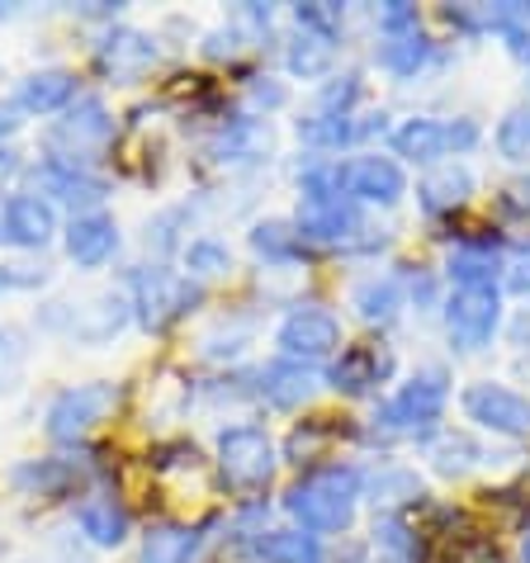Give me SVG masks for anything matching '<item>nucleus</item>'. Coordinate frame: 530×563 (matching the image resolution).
<instances>
[{
	"label": "nucleus",
	"mask_w": 530,
	"mask_h": 563,
	"mask_svg": "<svg viewBox=\"0 0 530 563\" xmlns=\"http://www.w3.org/2000/svg\"><path fill=\"white\" fill-rule=\"evenodd\" d=\"M10 483L24 497H67V488L76 483V464L71 460H29L14 468Z\"/></svg>",
	"instance_id": "bb28decb"
},
{
	"label": "nucleus",
	"mask_w": 530,
	"mask_h": 563,
	"mask_svg": "<svg viewBox=\"0 0 530 563\" xmlns=\"http://www.w3.org/2000/svg\"><path fill=\"white\" fill-rule=\"evenodd\" d=\"M119 384H71L62 388V394L48 402V417H43V431L53 435L57 445H76L81 435H90L100 427V421H109V412L119 408Z\"/></svg>",
	"instance_id": "39448f33"
},
{
	"label": "nucleus",
	"mask_w": 530,
	"mask_h": 563,
	"mask_svg": "<svg viewBox=\"0 0 530 563\" xmlns=\"http://www.w3.org/2000/svg\"><path fill=\"white\" fill-rule=\"evenodd\" d=\"M199 544H205V536H199L195 526L162 521V526L147 530L143 544H137V563H195Z\"/></svg>",
	"instance_id": "393cba45"
},
{
	"label": "nucleus",
	"mask_w": 530,
	"mask_h": 563,
	"mask_svg": "<svg viewBox=\"0 0 530 563\" xmlns=\"http://www.w3.org/2000/svg\"><path fill=\"white\" fill-rule=\"evenodd\" d=\"M285 100H289V90L279 81H270V76H261V81L252 86V104H261V109H279Z\"/></svg>",
	"instance_id": "ea45409f"
},
{
	"label": "nucleus",
	"mask_w": 530,
	"mask_h": 563,
	"mask_svg": "<svg viewBox=\"0 0 530 563\" xmlns=\"http://www.w3.org/2000/svg\"><path fill=\"white\" fill-rule=\"evenodd\" d=\"M24 365H29L24 336L14 332V327H5V332H0V388H14V384H20Z\"/></svg>",
	"instance_id": "e433bc0d"
},
{
	"label": "nucleus",
	"mask_w": 530,
	"mask_h": 563,
	"mask_svg": "<svg viewBox=\"0 0 530 563\" xmlns=\"http://www.w3.org/2000/svg\"><path fill=\"white\" fill-rule=\"evenodd\" d=\"M0 289H5V279H0Z\"/></svg>",
	"instance_id": "a18cd8bd"
},
{
	"label": "nucleus",
	"mask_w": 530,
	"mask_h": 563,
	"mask_svg": "<svg viewBox=\"0 0 530 563\" xmlns=\"http://www.w3.org/2000/svg\"><path fill=\"white\" fill-rule=\"evenodd\" d=\"M341 190H346V199H355V205L394 209L398 199L408 195V170H402L398 156L365 152V156L341 162Z\"/></svg>",
	"instance_id": "f8f14e48"
},
{
	"label": "nucleus",
	"mask_w": 530,
	"mask_h": 563,
	"mask_svg": "<svg viewBox=\"0 0 530 563\" xmlns=\"http://www.w3.org/2000/svg\"><path fill=\"white\" fill-rule=\"evenodd\" d=\"M57 238V209L34 190L5 195V209H0V242L14 246V252H43Z\"/></svg>",
	"instance_id": "4468645a"
},
{
	"label": "nucleus",
	"mask_w": 530,
	"mask_h": 563,
	"mask_svg": "<svg viewBox=\"0 0 530 563\" xmlns=\"http://www.w3.org/2000/svg\"><path fill=\"white\" fill-rule=\"evenodd\" d=\"M374 24H379V38H388V34H408V29H422V14H417V5H402V0H394V5H379V10H374Z\"/></svg>",
	"instance_id": "4c0bfd02"
},
{
	"label": "nucleus",
	"mask_w": 530,
	"mask_h": 563,
	"mask_svg": "<svg viewBox=\"0 0 530 563\" xmlns=\"http://www.w3.org/2000/svg\"><path fill=\"white\" fill-rule=\"evenodd\" d=\"M252 252L265 265H294L299 256H308V242L299 238V228L285 223V218H265L252 228Z\"/></svg>",
	"instance_id": "cd10ccee"
},
{
	"label": "nucleus",
	"mask_w": 530,
	"mask_h": 563,
	"mask_svg": "<svg viewBox=\"0 0 530 563\" xmlns=\"http://www.w3.org/2000/svg\"><path fill=\"white\" fill-rule=\"evenodd\" d=\"M460 408L474 427L493 431V435H507V441H526L530 435V398L507 384H493V379L470 384L460 394Z\"/></svg>",
	"instance_id": "9d476101"
},
{
	"label": "nucleus",
	"mask_w": 530,
	"mask_h": 563,
	"mask_svg": "<svg viewBox=\"0 0 530 563\" xmlns=\"http://www.w3.org/2000/svg\"><path fill=\"white\" fill-rule=\"evenodd\" d=\"M294 24L303 34H322V38H341V24H346V10L341 5H294Z\"/></svg>",
	"instance_id": "c9c22d12"
},
{
	"label": "nucleus",
	"mask_w": 530,
	"mask_h": 563,
	"mask_svg": "<svg viewBox=\"0 0 530 563\" xmlns=\"http://www.w3.org/2000/svg\"><path fill=\"white\" fill-rule=\"evenodd\" d=\"M503 43H507V53H511V57L530 67V24H511V29H503Z\"/></svg>",
	"instance_id": "a19ab883"
},
{
	"label": "nucleus",
	"mask_w": 530,
	"mask_h": 563,
	"mask_svg": "<svg viewBox=\"0 0 530 563\" xmlns=\"http://www.w3.org/2000/svg\"><path fill=\"white\" fill-rule=\"evenodd\" d=\"M503 289H511V294H521V299H530V252L511 256V261L503 265Z\"/></svg>",
	"instance_id": "58836bf2"
},
{
	"label": "nucleus",
	"mask_w": 530,
	"mask_h": 563,
	"mask_svg": "<svg viewBox=\"0 0 530 563\" xmlns=\"http://www.w3.org/2000/svg\"><path fill=\"white\" fill-rule=\"evenodd\" d=\"M470 195H474V170L470 166H431L427 176L417 180V205H422L431 218L464 209Z\"/></svg>",
	"instance_id": "b1692460"
},
{
	"label": "nucleus",
	"mask_w": 530,
	"mask_h": 563,
	"mask_svg": "<svg viewBox=\"0 0 530 563\" xmlns=\"http://www.w3.org/2000/svg\"><path fill=\"white\" fill-rule=\"evenodd\" d=\"M351 308H355V318L369 322V327H394L398 312L408 308L402 279L398 275H365V279H355Z\"/></svg>",
	"instance_id": "4be33fe9"
},
{
	"label": "nucleus",
	"mask_w": 530,
	"mask_h": 563,
	"mask_svg": "<svg viewBox=\"0 0 530 563\" xmlns=\"http://www.w3.org/2000/svg\"><path fill=\"white\" fill-rule=\"evenodd\" d=\"M450 402V374L445 365H422L408 384H398V394L379 402L374 412V427L384 435H431L435 421L445 417Z\"/></svg>",
	"instance_id": "f03ea898"
},
{
	"label": "nucleus",
	"mask_w": 530,
	"mask_h": 563,
	"mask_svg": "<svg viewBox=\"0 0 530 563\" xmlns=\"http://www.w3.org/2000/svg\"><path fill=\"white\" fill-rule=\"evenodd\" d=\"M503 242L497 238H460L445 256V275L455 289H497L503 279Z\"/></svg>",
	"instance_id": "f3484780"
},
{
	"label": "nucleus",
	"mask_w": 530,
	"mask_h": 563,
	"mask_svg": "<svg viewBox=\"0 0 530 563\" xmlns=\"http://www.w3.org/2000/svg\"><path fill=\"white\" fill-rule=\"evenodd\" d=\"M0 209H5V199H0Z\"/></svg>",
	"instance_id": "49530a36"
},
{
	"label": "nucleus",
	"mask_w": 530,
	"mask_h": 563,
	"mask_svg": "<svg viewBox=\"0 0 530 563\" xmlns=\"http://www.w3.org/2000/svg\"><path fill=\"white\" fill-rule=\"evenodd\" d=\"M261 147H270V133H265L256 119H238V123L218 129L213 156L218 162H252V156H261Z\"/></svg>",
	"instance_id": "2f4dec72"
},
{
	"label": "nucleus",
	"mask_w": 530,
	"mask_h": 563,
	"mask_svg": "<svg viewBox=\"0 0 530 563\" xmlns=\"http://www.w3.org/2000/svg\"><path fill=\"white\" fill-rule=\"evenodd\" d=\"M374 493L369 503L374 507H394V503H412V497H422V483H417L412 468H398V464H379V474H361V497Z\"/></svg>",
	"instance_id": "7c9ffc66"
},
{
	"label": "nucleus",
	"mask_w": 530,
	"mask_h": 563,
	"mask_svg": "<svg viewBox=\"0 0 530 563\" xmlns=\"http://www.w3.org/2000/svg\"><path fill=\"white\" fill-rule=\"evenodd\" d=\"M57 308H67V312H48V322L62 327L67 336L86 341V346H100V341L119 336L123 322L133 318L129 299H119V294H90L81 303H57Z\"/></svg>",
	"instance_id": "ddd939ff"
},
{
	"label": "nucleus",
	"mask_w": 530,
	"mask_h": 563,
	"mask_svg": "<svg viewBox=\"0 0 530 563\" xmlns=\"http://www.w3.org/2000/svg\"><path fill=\"white\" fill-rule=\"evenodd\" d=\"M185 271H190L195 279H218V275H228V271H232L228 242H218V238H195V242H185Z\"/></svg>",
	"instance_id": "f704fd0d"
},
{
	"label": "nucleus",
	"mask_w": 530,
	"mask_h": 563,
	"mask_svg": "<svg viewBox=\"0 0 530 563\" xmlns=\"http://www.w3.org/2000/svg\"><path fill=\"white\" fill-rule=\"evenodd\" d=\"M62 246H67V261L81 265V271H96L109 256L119 252V223L109 213H71L67 232H62Z\"/></svg>",
	"instance_id": "a211bd4d"
},
{
	"label": "nucleus",
	"mask_w": 530,
	"mask_h": 563,
	"mask_svg": "<svg viewBox=\"0 0 530 563\" xmlns=\"http://www.w3.org/2000/svg\"><path fill=\"white\" fill-rule=\"evenodd\" d=\"M355 507H361V468L355 464H313L285 493L289 521L308 530V536H341V530H351Z\"/></svg>",
	"instance_id": "f257e3e1"
},
{
	"label": "nucleus",
	"mask_w": 530,
	"mask_h": 563,
	"mask_svg": "<svg viewBox=\"0 0 530 563\" xmlns=\"http://www.w3.org/2000/svg\"><path fill=\"white\" fill-rule=\"evenodd\" d=\"M109 137H114V119H109L104 100L100 96H76V104L48 129V156L71 162V166H86V162H96V152L109 147Z\"/></svg>",
	"instance_id": "423d86ee"
},
{
	"label": "nucleus",
	"mask_w": 530,
	"mask_h": 563,
	"mask_svg": "<svg viewBox=\"0 0 530 563\" xmlns=\"http://www.w3.org/2000/svg\"><path fill=\"white\" fill-rule=\"evenodd\" d=\"M29 176H34L38 190L48 205H67L76 213H96V205L109 195V180L96 176L90 166H71V162H57V156H38L34 166H29Z\"/></svg>",
	"instance_id": "9b49d317"
},
{
	"label": "nucleus",
	"mask_w": 530,
	"mask_h": 563,
	"mask_svg": "<svg viewBox=\"0 0 530 563\" xmlns=\"http://www.w3.org/2000/svg\"><path fill=\"white\" fill-rule=\"evenodd\" d=\"M493 143L497 152L507 156V162H517V166H530V109H507L503 123H497V133H493Z\"/></svg>",
	"instance_id": "72a5a7b5"
},
{
	"label": "nucleus",
	"mask_w": 530,
	"mask_h": 563,
	"mask_svg": "<svg viewBox=\"0 0 530 563\" xmlns=\"http://www.w3.org/2000/svg\"><path fill=\"white\" fill-rule=\"evenodd\" d=\"M483 129L474 119H408L388 133V147H394L398 162L412 166H441L450 152H474Z\"/></svg>",
	"instance_id": "20e7f679"
},
{
	"label": "nucleus",
	"mask_w": 530,
	"mask_h": 563,
	"mask_svg": "<svg viewBox=\"0 0 530 563\" xmlns=\"http://www.w3.org/2000/svg\"><path fill=\"white\" fill-rule=\"evenodd\" d=\"M511 341H517V346H526V341H530V303L517 312V322H511Z\"/></svg>",
	"instance_id": "c03bdc74"
},
{
	"label": "nucleus",
	"mask_w": 530,
	"mask_h": 563,
	"mask_svg": "<svg viewBox=\"0 0 530 563\" xmlns=\"http://www.w3.org/2000/svg\"><path fill=\"white\" fill-rule=\"evenodd\" d=\"M157 38L143 34V29H109L96 48V67L119 86H133L157 67Z\"/></svg>",
	"instance_id": "2eb2a0df"
},
{
	"label": "nucleus",
	"mask_w": 530,
	"mask_h": 563,
	"mask_svg": "<svg viewBox=\"0 0 530 563\" xmlns=\"http://www.w3.org/2000/svg\"><path fill=\"white\" fill-rule=\"evenodd\" d=\"M20 123H24V114H20V104H14V100H0V137L20 133Z\"/></svg>",
	"instance_id": "37998d69"
},
{
	"label": "nucleus",
	"mask_w": 530,
	"mask_h": 563,
	"mask_svg": "<svg viewBox=\"0 0 530 563\" xmlns=\"http://www.w3.org/2000/svg\"><path fill=\"white\" fill-rule=\"evenodd\" d=\"M14 104L20 114H67L76 104V76L67 67H43V71H29L20 90H14Z\"/></svg>",
	"instance_id": "412c9836"
},
{
	"label": "nucleus",
	"mask_w": 530,
	"mask_h": 563,
	"mask_svg": "<svg viewBox=\"0 0 530 563\" xmlns=\"http://www.w3.org/2000/svg\"><path fill=\"white\" fill-rule=\"evenodd\" d=\"M275 441L256 421H238V427L218 431V474L232 493H261L275 478Z\"/></svg>",
	"instance_id": "7ed1b4c3"
},
{
	"label": "nucleus",
	"mask_w": 530,
	"mask_h": 563,
	"mask_svg": "<svg viewBox=\"0 0 530 563\" xmlns=\"http://www.w3.org/2000/svg\"><path fill=\"white\" fill-rule=\"evenodd\" d=\"M503 209L517 213V218H530V180H517L503 190Z\"/></svg>",
	"instance_id": "79ce46f5"
},
{
	"label": "nucleus",
	"mask_w": 530,
	"mask_h": 563,
	"mask_svg": "<svg viewBox=\"0 0 530 563\" xmlns=\"http://www.w3.org/2000/svg\"><path fill=\"white\" fill-rule=\"evenodd\" d=\"M76 526L96 550H119L133 536V516L114 493H86L81 507H76Z\"/></svg>",
	"instance_id": "6ab92c4d"
},
{
	"label": "nucleus",
	"mask_w": 530,
	"mask_h": 563,
	"mask_svg": "<svg viewBox=\"0 0 530 563\" xmlns=\"http://www.w3.org/2000/svg\"><path fill=\"white\" fill-rule=\"evenodd\" d=\"M445 336L455 351H483L503 327V289H450L445 299Z\"/></svg>",
	"instance_id": "1a4fd4ad"
},
{
	"label": "nucleus",
	"mask_w": 530,
	"mask_h": 563,
	"mask_svg": "<svg viewBox=\"0 0 530 563\" xmlns=\"http://www.w3.org/2000/svg\"><path fill=\"white\" fill-rule=\"evenodd\" d=\"M365 100V81L355 71L346 76H332V81H322L318 86V96H313V114H332V119H351L355 114V104Z\"/></svg>",
	"instance_id": "473e14b6"
},
{
	"label": "nucleus",
	"mask_w": 530,
	"mask_h": 563,
	"mask_svg": "<svg viewBox=\"0 0 530 563\" xmlns=\"http://www.w3.org/2000/svg\"><path fill=\"white\" fill-rule=\"evenodd\" d=\"M299 137L308 147H322V152H341V147H351V143H361L365 137V123L361 119H332V114H308L299 119Z\"/></svg>",
	"instance_id": "c756f323"
},
{
	"label": "nucleus",
	"mask_w": 530,
	"mask_h": 563,
	"mask_svg": "<svg viewBox=\"0 0 530 563\" xmlns=\"http://www.w3.org/2000/svg\"><path fill=\"white\" fill-rule=\"evenodd\" d=\"M195 303H199V289L185 275L166 271V265H143V271L133 275L129 308L137 312V322H143L147 332H166V327L180 322Z\"/></svg>",
	"instance_id": "6e6552de"
},
{
	"label": "nucleus",
	"mask_w": 530,
	"mask_h": 563,
	"mask_svg": "<svg viewBox=\"0 0 530 563\" xmlns=\"http://www.w3.org/2000/svg\"><path fill=\"white\" fill-rule=\"evenodd\" d=\"M388 379H394V351L388 346H341L332 369H327V384L346 398H365Z\"/></svg>",
	"instance_id": "dca6fc26"
},
{
	"label": "nucleus",
	"mask_w": 530,
	"mask_h": 563,
	"mask_svg": "<svg viewBox=\"0 0 530 563\" xmlns=\"http://www.w3.org/2000/svg\"><path fill=\"white\" fill-rule=\"evenodd\" d=\"M435 57V43L422 34V29H408V34H388L379 38L374 48V62L388 71V76H417Z\"/></svg>",
	"instance_id": "a878e982"
},
{
	"label": "nucleus",
	"mask_w": 530,
	"mask_h": 563,
	"mask_svg": "<svg viewBox=\"0 0 530 563\" xmlns=\"http://www.w3.org/2000/svg\"><path fill=\"white\" fill-rule=\"evenodd\" d=\"M332 62H336V43L332 38H322V34H294V43L285 48V67L289 76H303V81H318V76L332 71Z\"/></svg>",
	"instance_id": "c85d7f7f"
},
{
	"label": "nucleus",
	"mask_w": 530,
	"mask_h": 563,
	"mask_svg": "<svg viewBox=\"0 0 530 563\" xmlns=\"http://www.w3.org/2000/svg\"><path fill=\"white\" fill-rule=\"evenodd\" d=\"M275 346L279 360H294V365H322L341 351V318L332 308L318 303H299L285 312V322L275 327Z\"/></svg>",
	"instance_id": "0eeeda50"
},
{
	"label": "nucleus",
	"mask_w": 530,
	"mask_h": 563,
	"mask_svg": "<svg viewBox=\"0 0 530 563\" xmlns=\"http://www.w3.org/2000/svg\"><path fill=\"white\" fill-rule=\"evenodd\" d=\"M318 388V374L313 365H294V360H270V365L256 369V398L270 402L279 412H294L313 398Z\"/></svg>",
	"instance_id": "aec40b11"
},
{
	"label": "nucleus",
	"mask_w": 530,
	"mask_h": 563,
	"mask_svg": "<svg viewBox=\"0 0 530 563\" xmlns=\"http://www.w3.org/2000/svg\"><path fill=\"white\" fill-rule=\"evenodd\" d=\"M246 559L256 563H322L318 536H308L299 526H279V530H256L246 540Z\"/></svg>",
	"instance_id": "5701e85b"
}]
</instances>
